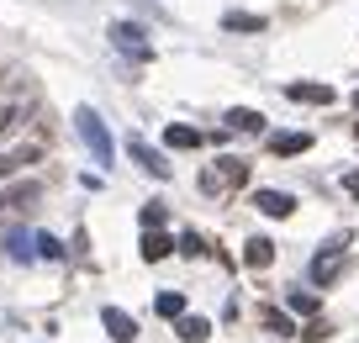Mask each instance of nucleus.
I'll use <instances>...</instances> for the list:
<instances>
[{
    "label": "nucleus",
    "mask_w": 359,
    "mask_h": 343,
    "mask_svg": "<svg viewBox=\"0 0 359 343\" xmlns=\"http://www.w3.org/2000/svg\"><path fill=\"white\" fill-rule=\"evenodd\" d=\"M74 122H79V137H85V148H90V159H95V164H111V154H116V148H111V133H106V122H101V116H95V111H79V116H74Z\"/></svg>",
    "instance_id": "nucleus-1"
},
{
    "label": "nucleus",
    "mask_w": 359,
    "mask_h": 343,
    "mask_svg": "<svg viewBox=\"0 0 359 343\" xmlns=\"http://www.w3.org/2000/svg\"><path fill=\"white\" fill-rule=\"evenodd\" d=\"M248 180V164L243 159H217V169H206L201 175V190H233Z\"/></svg>",
    "instance_id": "nucleus-2"
},
{
    "label": "nucleus",
    "mask_w": 359,
    "mask_h": 343,
    "mask_svg": "<svg viewBox=\"0 0 359 343\" xmlns=\"http://www.w3.org/2000/svg\"><path fill=\"white\" fill-rule=\"evenodd\" d=\"M111 37H116V48H122V53L143 58V64H148V58H154V48L143 43V27H133V22H116V27H111Z\"/></svg>",
    "instance_id": "nucleus-3"
},
{
    "label": "nucleus",
    "mask_w": 359,
    "mask_h": 343,
    "mask_svg": "<svg viewBox=\"0 0 359 343\" xmlns=\"http://www.w3.org/2000/svg\"><path fill=\"white\" fill-rule=\"evenodd\" d=\"M338 269H344V243H327L323 254L312 259V280H317V285H333Z\"/></svg>",
    "instance_id": "nucleus-4"
},
{
    "label": "nucleus",
    "mask_w": 359,
    "mask_h": 343,
    "mask_svg": "<svg viewBox=\"0 0 359 343\" xmlns=\"http://www.w3.org/2000/svg\"><path fill=\"white\" fill-rule=\"evenodd\" d=\"M101 328L111 332V343H133L137 338V317H127L122 307H106L101 311Z\"/></svg>",
    "instance_id": "nucleus-5"
},
{
    "label": "nucleus",
    "mask_w": 359,
    "mask_h": 343,
    "mask_svg": "<svg viewBox=\"0 0 359 343\" xmlns=\"http://www.w3.org/2000/svg\"><path fill=\"white\" fill-rule=\"evenodd\" d=\"M127 148H133V159H137L154 180H169V164H164V154H158V148H148L143 137H127Z\"/></svg>",
    "instance_id": "nucleus-6"
},
{
    "label": "nucleus",
    "mask_w": 359,
    "mask_h": 343,
    "mask_svg": "<svg viewBox=\"0 0 359 343\" xmlns=\"http://www.w3.org/2000/svg\"><path fill=\"white\" fill-rule=\"evenodd\" d=\"M312 148V133H275L269 137V154L275 159H296V154H306Z\"/></svg>",
    "instance_id": "nucleus-7"
},
{
    "label": "nucleus",
    "mask_w": 359,
    "mask_h": 343,
    "mask_svg": "<svg viewBox=\"0 0 359 343\" xmlns=\"http://www.w3.org/2000/svg\"><path fill=\"white\" fill-rule=\"evenodd\" d=\"M175 254V238L164 233V227H143V259L148 264H158V259Z\"/></svg>",
    "instance_id": "nucleus-8"
},
{
    "label": "nucleus",
    "mask_w": 359,
    "mask_h": 343,
    "mask_svg": "<svg viewBox=\"0 0 359 343\" xmlns=\"http://www.w3.org/2000/svg\"><path fill=\"white\" fill-rule=\"evenodd\" d=\"M254 206L264 211V217H291V211H296V201L285 196V190H254Z\"/></svg>",
    "instance_id": "nucleus-9"
},
{
    "label": "nucleus",
    "mask_w": 359,
    "mask_h": 343,
    "mask_svg": "<svg viewBox=\"0 0 359 343\" xmlns=\"http://www.w3.org/2000/svg\"><path fill=\"white\" fill-rule=\"evenodd\" d=\"M285 95L306 100V106H333V85H306V79H296V85H285Z\"/></svg>",
    "instance_id": "nucleus-10"
},
{
    "label": "nucleus",
    "mask_w": 359,
    "mask_h": 343,
    "mask_svg": "<svg viewBox=\"0 0 359 343\" xmlns=\"http://www.w3.org/2000/svg\"><path fill=\"white\" fill-rule=\"evenodd\" d=\"M243 264L248 269H269L275 264V243H269V238H248L243 243Z\"/></svg>",
    "instance_id": "nucleus-11"
},
{
    "label": "nucleus",
    "mask_w": 359,
    "mask_h": 343,
    "mask_svg": "<svg viewBox=\"0 0 359 343\" xmlns=\"http://www.w3.org/2000/svg\"><path fill=\"white\" fill-rule=\"evenodd\" d=\"M227 133H264V116L248 111V106H233L227 111Z\"/></svg>",
    "instance_id": "nucleus-12"
},
{
    "label": "nucleus",
    "mask_w": 359,
    "mask_h": 343,
    "mask_svg": "<svg viewBox=\"0 0 359 343\" xmlns=\"http://www.w3.org/2000/svg\"><path fill=\"white\" fill-rule=\"evenodd\" d=\"M227 32H264V16H248V11H227L222 16Z\"/></svg>",
    "instance_id": "nucleus-13"
},
{
    "label": "nucleus",
    "mask_w": 359,
    "mask_h": 343,
    "mask_svg": "<svg viewBox=\"0 0 359 343\" xmlns=\"http://www.w3.org/2000/svg\"><path fill=\"white\" fill-rule=\"evenodd\" d=\"M164 143L169 148H201V133H196V127H175V122H169L164 127Z\"/></svg>",
    "instance_id": "nucleus-14"
},
{
    "label": "nucleus",
    "mask_w": 359,
    "mask_h": 343,
    "mask_svg": "<svg viewBox=\"0 0 359 343\" xmlns=\"http://www.w3.org/2000/svg\"><path fill=\"white\" fill-rule=\"evenodd\" d=\"M154 307H158V317H169V322H175V317H185V296H180V290H158V301H154Z\"/></svg>",
    "instance_id": "nucleus-15"
},
{
    "label": "nucleus",
    "mask_w": 359,
    "mask_h": 343,
    "mask_svg": "<svg viewBox=\"0 0 359 343\" xmlns=\"http://www.w3.org/2000/svg\"><path fill=\"white\" fill-rule=\"evenodd\" d=\"M175 322H180V338H185V343H201L206 332H212V322H206V317H175Z\"/></svg>",
    "instance_id": "nucleus-16"
},
{
    "label": "nucleus",
    "mask_w": 359,
    "mask_h": 343,
    "mask_svg": "<svg viewBox=\"0 0 359 343\" xmlns=\"http://www.w3.org/2000/svg\"><path fill=\"white\" fill-rule=\"evenodd\" d=\"M32 254H43V259H64V243H58V238H48V233H37V238H32Z\"/></svg>",
    "instance_id": "nucleus-17"
},
{
    "label": "nucleus",
    "mask_w": 359,
    "mask_h": 343,
    "mask_svg": "<svg viewBox=\"0 0 359 343\" xmlns=\"http://www.w3.org/2000/svg\"><path fill=\"white\" fill-rule=\"evenodd\" d=\"M37 201V185H16L11 196H6V206H32Z\"/></svg>",
    "instance_id": "nucleus-18"
},
{
    "label": "nucleus",
    "mask_w": 359,
    "mask_h": 343,
    "mask_svg": "<svg viewBox=\"0 0 359 343\" xmlns=\"http://www.w3.org/2000/svg\"><path fill=\"white\" fill-rule=\"evenodd\" d=\"M291 311H306V317H312V311H317V296H312V290H291Z\"/></svg>",
    "instance_id": "nucleus-19"
},
{
    "label": "nucleus",
    "mask_w": 359,
    "mask_h": 343,
    "mask_svg": "<svg viewBox=\"0 0 359 343\" xmlns=\"http://www.w3.org/2000/svg\"><path fill=\"white\" fill-rule=\"evenodd\" d=\"M11 259H22V264L32 259V238L27 233H11Z\"/></svg>",
    "instance_id": "nucleus-20"
},
{
    "label": "nucleus",
    "mask_w": 359,
    "mask_h": 343,
    "mask_svg": "<svg viewBox=\"0 0 359 343\" xmlns=\"http://www.w3.org/2000/svg\"><path fill=\"white\" fill-rule=\"evenodd\" d=\"M259 317H264V328H269V332H296V328H291V317H280V311H259Z\"/></svg>",
    "instance_id": "nucleus-21"
},
{
    "label": "nucleus",
    "mask_w": 359,
    "mask_h": 343,
    "mask_svg": "<svg viewBox=\"0 0 359 343\" xmlns=\"http://www.w3.org/2000/svg\"><path fill=\"white\" fill-rule=\"evenodd\" d=\"M164 222H169V211L158 206V201H154V206H143V227H164Z\"/></svg>",
    "instance_id": "nucleus-22"
},
{
    "label": "nucleus",
    "mask_w": 359,
    "mask_h": 343,
    "mask_svg": "<svg viewBox=\"0 0 359 343\" xmlns=\"http://www.w3.org/2000/svg\"><path fill=\"white\" fill-rule=\"evenodd\" d=\"M180 254H206V243H201V238H196V233H180Z\"/></svg>",
    "instance_id": "nucleus-23"
},
{
    "label": "nucleus",
    "mask_w": 359,
    "mask_h": 343,
    "mask_svg": "<svg viewBox=\"0 0 359 343\" xmlns=\"http://www.w3.org/2000/svg\"><path fill=\"white\" fill-rule=\"evenodd\" d=\"M327 332H333V328H327V322H306V328H302V338H306V343H323Z\"/></svg>",
    "instance_id": "nucleus-24"
},
{
    "label": "nucleus",
    "mask_w": 359,
    "mask_h": 343,
    "mask_svg": "<svg viewBox=\"0 0 359 343\" xmlns=\"http://www.w3.org/2000/svg\"><path fill=\"white\" fill-rule=\"evenodd\" d=\"M16 116H22L16 106H0V133H11V127H16Z\"/></svg>",
    "instance_id": "nucleus-25"
},
{
    "label": "nucleus",
    "mask_w": 359,
    "mask_h": 343,
    "mask_svg": "<svg viewBox=\"0 0 359 343\" xmlns=\"http://www.w3.org/2000/svg\"><path fill=\"white\" fill-rule=\"evenodd\" d=\"M344 190H348V196H359V175H344Z\"/></svg>",
    "instance_id": "nucleus-26"
},
{
    "label": "nucleus",
    "mask_w": 359,
    "mask_h": 343,
    "mask_svg": "<svg viewBox=\"0 0 359 343\" xmlns=\"http://www.w3.org/2000/svg\"><path fill=\"white\" fill-rule=\"evenodd\" d=\"M11 169H16V164H11V154H0V175H11Z\"/></svg>",
    "instance_id": "nucleus-27"
},
{
    "label": "nucleus",
    "mask_w": 359,
    "mask_h": 343,
    "mask_svg": "<svg viewBox=\"0 0 359 343\" xmlns=\"http://www.w3.org/2000/svg\"><path fill=\"white\" fill-rule=\"evenodd\" d=\"M0 211H6V196H0Z\"/></svg>",
    "instance_id": "nucleus-28"
},
{
    "label": "nucleus",
    "mask_w": 359,
    "mask_h": 343,
    "mask_svg": "<svg viewBox=\"0 0 359 343\" xmlns=\"http://www.w3.org/2000/svg\"><path fill=\"white\" fill-rule=\"evenodd\" d=\"M354 106H359V90H354Z\"/></svg>",
    "instance_id": "nucleus-29"
},
{
    "label": "nucleus",
    "mask_w": 359,
    "mask_h": 343,
    "mask_svg": "<svg viewBox=\"0 0 359 343\" xmlns=\"http://www.w3.org/2000/svg\"><path fill=\"white\" fill-rule=\"evenodd\" d=\"M354 133H359V122H354Z\"/></svg>",
    "instance_id": "nucleus-30"
}]
</instances>
